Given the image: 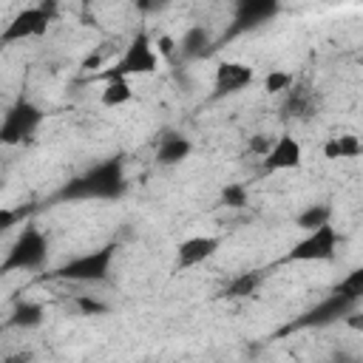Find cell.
<instances>
[{"label":"cell","instance_id":"obj_7","mask_svg":"<svg viewBox=\"0 0 363 363\" xmlns=\"http://www.w3.org/2000/svg\"><path fill=\"white\" fill-rule=\"evenodd\" d=\"M43 122V111L31 102H17L14 108L6 111L3 122H0V142L3 145H17L23 139H28Z\"/></svg>","mask_w":363,"mask_h":363},{"label":"cell","instance_id":"obj_22","mask_svg":"<svg viewBox=\"0 0 363 363\" xmlns=\"http://www.w3.org/2000/svg\"><path fill=\"white\" fill-rule=\"evenodd\" d=\"M77 303H79V309H82L85 315H99V312H105V303H99V301L88 298V295H79Z\"/></svg>","mask_w":363,"mask_h":363},{"label":"cell","instance_id":"obj_2","mask_svg":"<svg viewBox=\"0 0 363 363\" xmlns=\"http://www.w3.org/2000/svg\"><path fill=\"white\" fill-rule=\"evenodd\" d=\"M48 255V238L45 233H40L34 224L23 227V233L11 241V247L6 250V258L0 264V272H28L37 269Z\"/></svg>","mask_w":363,"mask_h":363},{"label":"cell","instance_id":"obj_19","mask_svg":"<svg viewBox=\"0 0 363 363\" xmlns=\"http://www.w3.org/2000/svg\"><path fill=\"white\" fill-rule=\"evenodd\" d=\"M337 145H340V159H357L363 153V142L352 133H343L337 136Z\"/></svg>","mask_w":363,"mask_h":363},{"label":"cell","instance_id":"obj_23","mask_svg":"<svg viewBox=\"0 0 363 363\" xmlns=\"http://www.w3.org/2000/svg\"><path fill=\"white\" fill-rule=\"evenodd\" d=\"M14 221H17V213H11V210H0V230L11 227Z\"/></svg>","mask_w":363,"mask_h":363},{"label":"cell","instance_id":"obj_11","mask_svg":"<svg viewBox=\"0 0 363 363\" xmlns=\"http://www.w3.org/2000/svg\"><path fill=\"white\" fill-rule=\"evenodd\" d=\"M190 150H193L190 139L173 133V136H164V139L159 142V147H156V159H159V164H167V167H170V164L184 162V159L190 156Z\"/></svg>","mask_w":363,"mask_h":363},{"label":"cell","instance_id":"obj_8","mask_svg":"<svg viewBox=\"0 0 363 363\" xmlns=\"http://www.w3.org/2000/svg\"><path fill=\"white\" fill-rule=\"evenodd\" d=\"M264 159V170L269 173H281V170H295L303 162V145L292 136V133H281L272 139L269 150L261 156Z\"/></svg>","mask_w":363,"mask_h":363},{"label":"cell","instance_id":"obj_1","mask_svg":"<svg viewBox=\"0 0 363 363\" xmlns=\"http://www.w3.org/2000/svg\"><path fill=\"white\" fill-rule=\"evenodd\" d=\"M159 54L153 51V37L147 31H136L133 40L125 45L122 57L113 62V68L99 71L102 79H133V77H147L159 71Z\"/></svg>","mask_w":363,"mask_h":363},{"label":"cell","instance_id":"obj_10","mask_svg":"<svg viewBox=\"0 0 363 363\" xmlns=\"http://www.w3.org/2000/svg\"><path fill=\"white\" fill-rule=\"evenodd\" d=\"M221 247L218 235H187L176 247V269H190L204 261H210Z\"/></svg>","mask_w":363,"mask_h":363},{"label":"cell","instance_id":"obj_20","mask_svg":"<svg viewBox=\"0 0 363 363\" xmlns=\"http://www.w3.org/2000/svg\"><path fill=\"white\" fill-rule=\"evenodd\" d=\"M176 48H179V43H176L173 34H159V37H153V51L159 54V60H170V57L176 54Z\"/></svg>","mask_w":363,"mask_h":363},{"label":"cell","instance_id":"obj_14","mask_svg":"<svg viewBox=\"0 0 363 363\" xmlns=\"http://www.w3.org/2000/svg\"><path fill=\"white\" fill-rule=\"evenodd\" d=\"M176 43H179V48H182L187 57H199V54H204V45L210 43V34H207L204 26H193V28H187L184 37L176 40Z\"/></svg>","mask_w":363,"mask_h":363},{"label":"cell","instance_id":"obj_13","mask_svg":"<svg viewBox=\"0 0 363 363\" xmlns=\"http://www.w3.org/2000/svg\"><path fill=\"white\" fill-rule=\"evenodd\" d=\"M261 286V272H238L224 286V298H250Z\"/></svg>","mask_w":363,"mask_h":363},{"label":"cell","instance_id":"obj_24","mask_svg":"<svg viewBox=\"0 0 363 363\" xmlns=\"http://www.w3.org/2000/svg\"><path fill=\"white\" fill-rule=\"evenodd\" d=\"M99 65H102V57H88V60L82 62V68H85V71H96Z\"/></svg>","mask_w":363,"mask_h":363},{"label":"cell","instance_id":"obj_15","mask_svg":"<svg viewBox=\"0 0 363 363\" xmlns=\"http://www.w3.org/2000/svg\"><path fill=\"white\" fill-rule=\"evenodd\" d=\"M329 221H332V207H326V204H312L298 216V227L303 233H309V230H315L320 224H329Z\"/></svg>","mask_w":363,"mask_h":363},{"label":"cell","instance_id":"obj_6","mask_svg":"<svg viewBox=\"0 0 363 363\" xmlns=\"http://www.w3.org/2000/svg\"><path fill=\"white\" fill-rule=\"evenodd\" d=\"M51 23V9L45 6H26L20 9L6 28L0 31V43H26V40H37L48 31Z\"/></svg>","mask_w":363,"mask_h":363},{"label":"cell","instance_id":"obj_25","mask_svg":"<svg viewBox=\"0 0 363 363\" xmlns=\"http://www.w3.org/2000/svg\"><path fill=\"white\" fill-rule=\"evenodd\" d=\"M6 363H28V354H14V357H9Z\"/></svg>","mask_w":363,"mask_h":363},{"label":"cell","instance_id":"obj_9","mask_svg":"<svg viewBox=\"0 0 363 363\" xmlns=\"http://www.w3.org/2000/svg\"><path fill=\"white\" fill-rule=\"evenodd\" d=\"M255 82V68L241 60H221L213 71L216 94H238Z\"/></svg>","mask_w":363,"mask_h":363},{"label":"cell","instance_id":"obj_18","mask_svg":"<svg viewBox=\"0 0 363 363\" xmlns=\"http://www.w3.org/2000/svg\"><path fill=\"white\" fill-rule=\"evenodd\" d=\"M335 295H340L346 303H352V301H357L360 295H363V272L360 269H354L340 286H337V292Z\"/></svg>","mask_w":363,"mask_h":363},{"label":"cell","instance_id":"obj_12","mask_svg":"<svg viewBox=\"0 0 363 363\" xmlns=\"http://www.w3.org/2000/svg\"><path fill=\"white\" fill-rule=\"evenodd\" d=\"M133 99V85L130 79H105L102 91H99V102L102 108H122Z\"/></svg>","mask_w":363,"mask_h":363},{"label":"cell","instance_id":"obj_4","mask_svg":"<svg viewBox=\"0 0 363 363\" xmlns=\"http://www.w3.org/2000/svg\"><path fill=\"white\" fill-rule=\"evenodd\" d=\"M337 244L340 235L335 230V224H320L309 233H303V238L286 252V264H312V261H332L337 255Z\"/></svg>","mask_w":363,"mask_h":363},{"label":"cell","instance_id":"obj_3","mask_svg":"<svg viewBox=\"0 0 363 363\" xmlns=\"http://www.w3.org/2000/svg\"><path fill=\"white\" fill-rule=\"evenodd\" d=\"M113 255H116V247H113V244H105V247H99V250L82 252V255L65 261L54 275L62 278V281L96 284V281H105V278H108L111 264H113Z\"/></svg>","mask_w":363,"mask_h":363},{"label":"cell","instance_id":"obj_5","mask_svg":"<svg viewBox=\"0 0 363 363\" xmlns=\"http://www.w3.org/2000/svg\"><path fill=\"white\" fill-rule=\"evenodd\" d=\"M122 164L119 162H102L85 176H79L71 187H65V196H116L122 190Z\"/></svg>","mask_w":363,"mask_h":363},{"label":"cell","instance_id":"obj_16","mask_svg":"<svg viewBox=\"0 0 363 363\" xmlns=\"http://www.w3.org/2000/svg\"><path fill=\"white\" fill-rule=\"evenodd\" d=\"M261 85H264L267 94H284V91H292V85H295V74L281 71V68H272V71L261 79Z\"/></svg>","mask_w":363,"mask_h":363},{"label":"cell","instance_id":"obj_17","mask_svg":"<svg viewBox=\"0 0 363 363\" xmlns=\"http://www.w3.org/2000/svg\"><path fill=\"white\" fill-rule=\"evenodd\" d=\"M43 320V306L40 303H31V301H23L14 315H11V323L14 326H37Z\"/></svg>","mask_w":363,"mask_h":363},{"label":"cell","instance_id":"obj_21","mask_svg":"<svg viewBox=\"0 0 363 363\" xmlns=\"http://www.w3.org/2000/svg\"><path fill=\"white\" fill-rule=\"evenodd\" d=\"M221 199L227 207H244L247 204V187L244 184H227L221 190Z\"/></svg>","mask_w":363,"mask_h":363}]
</instances>
